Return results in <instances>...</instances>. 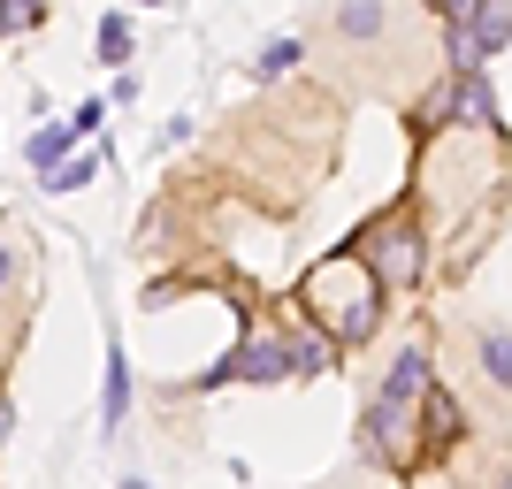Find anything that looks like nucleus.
Listing matches in <instances>:
<instances>
[{
  "label": "nucleus",
  "mask_w": 512,
  "mask_h": 489,
  "mask_svg": "<svg viewBox=\"0 0 512 489\" xmlns=\"http://www.w3.org/2000/svg\"><path fill=\"white\" fill-rule=\"evenodd\" d=\"M329 367V337H299V329H268V337H237L222 352V367L192 375V390L222 383H291V375H321Z\"/></svg>",
  "instance_id": "obj_2"
},
{
  "label": "nucleus",
  "mask_w": 512,
  "mask_h": 489,
  "mask_svg": "<svg viewBox=\"0 0 512 489\" xmlns=\"http://www.w3.org/2000/svg\"><path fill=\"white\" fill-rule=\"evenodd\" d=\"M299 54H306V39H291V31H283V39H268L260 46V77H291V69H299Z\"/></svg>",
  "instance_id": "obj_13"
},
{
  "label": "nucleus",
  "mask_w": 512,
  "mask_h": 489,
  "mask_svg": "<svg viewBox=\"0 0 512 489\" xmlns=\"http://www.w3.org/2000/svg\"><path fill=\"white\" fill-rule=\"evenodd\" d=\"M8 436H16V413H8V398H0V444H8Z\"/></svg>",
  "instance_id": "obj_17"
},
{
  "label": "nucleus",
  "mask_w": 512,
  "mask_h": 489,
  "mask_svg": "<svg viewBox=\"0 0 512 489\" xmlns=\"http://www.w3.org/2000/svg\"><path fill=\"white\" fill-rule=\"evenodd\" d=\"M505 352H512V337H505V321H490V329H482V375H490L497 390L512 383V360H505Z\"/></svg>",
  "instance_id": "obj_12"
},
{
  "label": "nucleus",
  "mask_w": 512,
  "mask_h": 489,
  "mask_svg": "<svg viewBox=\"0 0 512 489\" xmlns=\"http://www.w3.org/2000/svg\"><path fill=\"white\" fill-rule=\"evenodd\" d=\"M146 8H169V0H146Z\"/></svg>",
  "instance_id": "obj_18"
},
{
  "label": "nucleus",
  "mask_w": 512,
  "mask_h": 489,
  "mask_svg": "<svg viewBox=\"0 0 512 489\" xmlns=\"http://www.w3.org/2000/svg\"><path fill=\"white\" fill-rule=\"evenodd\" d=\"M92 169H100V161H92V153H77V146H69L62 161H54V169L39 176V184H46V192H85V184H92Z\"/></svg>",
  "instance_id": "obj_10"
},
{
  "label": "nucleus",
  "mask_w": 512,
  "mask_h": 489,
  "mask_svg": "<svg viewBox=\"0 0 512 489\" xmlns=\"http://www.w3.org/2000/svg\"><path fill=\"white\" fill-rule=\"evenodd\" d=\"M436 383V367H428V337H413L398 360H390V375H383V390L390 398H421V390Z\"/></svg>",
  "instance_id": "obj_8"
},
{
  "label": "nucleus",
  "mask_w": 512,
  "mask_h": 489,
  "mask_svg": "<svg viewBox=\"0 0 512 489\" xmlns=\"http://www.w3.org/2000/svg\"><path fill=\"white\" fill-rule=\"evenodd\" d=\"M100 115H107V100H85L77 115H69V130H77V138H92V130H100Z\"/></svg>",
  "instance_id": "obj_15"
},
{
  "label": "nucleus",
  "mask_w": 512,
  "mask_h": 489,
  "mask_svg": "<svg viewBox=\"0 0 512 489\" xmlns=\"http://www.w3.org/2000/svg\"><path fill=\"white\" fill-rule=\"evenodd\" d=\"M299 306L329 329V344H367L375 329H383V314H390V291L375 283V268L344 245V253L314 260V268L299 276Z\"/></svg>",
  "instance_id": "obj_1"
},
{
  "label": "nucleus",
  "mask_w": 512,
  "mask_h": 489,
  "mask_svg": "<svg viewBox=\"0 0 512 489\" xmlns=\"http://www.w3.org/2000/svg\"><path fill=\"white\" fill-rule=\"evenodd\" d=\"M451 123H467V130H505V115H497V85L482 77V69H459V92H451Z\"/></svg>",
  "instance_id": "obj_6"
},
{
  "label": "nucleus",
  "mask_w": 512,
  "mask_h": 489,
  "mask_svg": "<svg viewBox=\"0 0 512 489\" xmlns=\"http://www.w3.org/2000/svg\"><path fill=\"white\" fill-rule=\"evenodd\" d=\"M100 421L107 436L130 421V360H123V344H107V383H100Z\"/></svg>",
  "instance_id": "obj_9"
},
{
  "label": "nucleus",
  "mask_w": 512,
  "mask_h": 489,
  "mask_svg": "<svg viewBox=\"0 0 512 489\" xmlns=\"http://www.w3.org/2000/svg\"><path fill=\"white\" fill-rule=\"evenodd\" d=\"M100 62H107V69L130 62V16H107V23H100Z\"/></svg>",
  "instance_id": "obj_14"
},
{
  "label": "nucleus",
  "mask_w": 512,
  "mask_h": 489,
  "mask_svg": "<svg viewBox=\"0 0 512 489\" xmlns=\"http://www.w3.org/2000/svg\"><path fill=\"white\" fill-rule=\"evenodd\" d=\"M360 451L383 474H413V467H421V398H390V390H375L367 413H360Z\"/></svg>",
  "instance_id": "obj_3"
},
{
  "label": "nucleus",
  "mask_w": 512,
  "mask_h": 489,
  "mask_svg": "<svg viewBox=\"0 0 512 489\" xmlns=\"http://www.w3.org/2000/svg\"><path fill=\"white\" fill-rule=\"evenodd\" d=\"M337 39L344 46H383L390 39V0H337Z\"/></svg>",
  "instance_id": "obj_7"
},
{
  "label": "nucleus",
  "mask_w": 512,
  "mask_h": 489,
  "mask_svg": "<svg viewBox=\"0 0 512 489\" xmlns=\"http://www.w3.org/2000/svg\"><path fill=\"white\" fill-rule=\"evenodd\" d=\"M451 16V69H490L505 54V31H512V8L505 0H436Z\"/></svg>",
  "instance_id": "obj_5"
},
{
  "label": "nucleus",
  "mask_w": 512,
  "mask_h": 489,
  "mask_svg": "<svg viewBox=\"0 0 512 489\" xmlns=\"http://www.w3.org/2000/svg\"><path fill=\"white\" fill-rule=\"evenodd\" d=\"M360 260L375 268L383 291H413L421 268H428V237H421V222H413V207H390L383 222H367L360 230Z\"/></svg>",
  "instance_id": "obj_4"
},
{
  "label": "nucleus",
  "mask_w": 512,
  "mask_h": 489,
  "mask_svg": "<svg viewBox=\"0 0 512 489\" xmlns=\"http://www.w3.org/2000/svg\"><path fill=\"white\" fill-rule=\"evenodd\" d=\"M69 146H77V130H69V123H46V130H31V146H23V153H31V169H54V161H62V153Z\"/></svg>",
  "instance_id": "obj_11"
},
{
  "label": "nucleus",
  "mask_w": 512,
  "mask_h": 489,
  "mask_svg": "<svg viewBox=\"0 0 512 489\" xmlns=\"http://www.w3.org/2000/svg\"><path fill=\"white\" fill-rule=\"evenodd\" d=\"M8 276H16V253H8V237H0V291H8Z\"/></svg>",
  "instance_id": "obj_16"
}]
</instances>
